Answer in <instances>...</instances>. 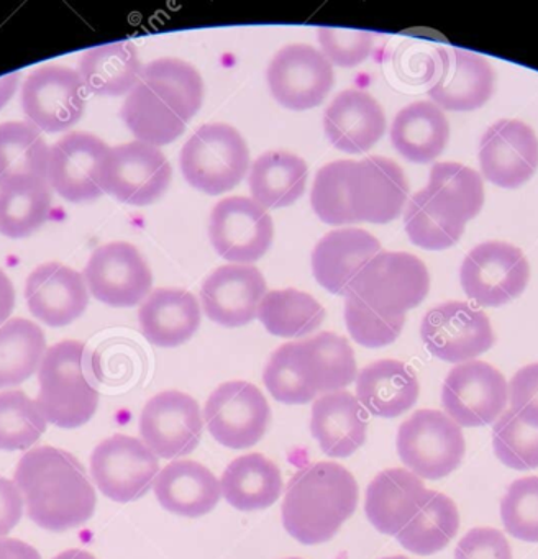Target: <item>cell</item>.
I'll list each match as a JSON object with an SVG mask.
<instances>
[{
    "mask_svg": "<svg viewBox=\"0 0 538 559\" xmlns=\"http://www.w3.org/2000/svg\"><path fill=\"white\" fill-rule=\"evenodd\" d=\"M0 559H42L39 552L28 543L0 536Z\"/></svg>",
    "mask_w": 538,
    "mask_h": 559,
    "instance_id": "obj_54",
    "label": "cell"
},
{
    "mask_svg": "<svg viewBox=\"0 0 538 559\" xmlns=\"http://www.w3.org/2000/svg\"><path fill=\"white\" fill-rule=\"evenodd\" d=\"M91 474L105 497L128 503L141 499L154 486L160 463L143 441L118 433L94 448Z\"/></svg>",
    "mask_w": 538,
    "mask_h": 559,
    "instance_id": "obj_9",
    "label": "cell"
},
{
    "mask_svg": "<svg viewBox=\"0 0 538 559\" xmlns=\"http://www.w3.org/2000/svg\"><path fill=\"white\" fill-rule=\"evenodd\" d=\"M46 338L36 323L13 319L0 325V389L16 388L39 369Z\"/></svg>",
    "mask_w": 538,
    "mask_h": 559,
    "instance_id": "obj_40",
    "label": "cell"
},
{
    "mask_svg": "<svg viewBox=\"0 0 538 559\" xmlns=\"http://www.w3.org/2000/svg\"><path fill=\"white\" fill-rule=\"evenodd\" d=\"M200 306L183 289H156L143 300L138 322L151 345L176 348L189 342L200 325Z\"/></svg>",
    "mask_w": 538,
    "mask_h": 559,
    "instance_id": "obj_32",
    "label": "cell"
},
{
    "mask_svg": "<svg viewBox=\"0 0 538 559\" xmlns=\"http://www.w3.org/2000/svg\"><path fill=\"white\" fill-rule=\"evenodd\" d=\"M508 404V384L504 374L484 361L455 366L442 388L445 414L459 427H486L494 424Z\"/></svg>",
    "mask_w": 538,
    "mask_h": 559,
    "instance_id": "obj_10",
    "label": "cell"
},
{
    "mask_svg": "<svg viewBox=\"0 0 538 559\" xmlns=\"http://www.w3.org/2000/svg\"><path fill=\"white\" fill-rule=\"evenodd\" d=\"M20 73H9L0 78V109L12 99L19 86Z\"/></svg>",
    "mask_w": 538,
    "mask_h": 559,
    "instance_id": "obj_56",
    "label": "cell"
},
{
    "mask_svg": "<svg viewBox=\"0 0 538 559\" xmlns=\"http://www.w3.org/2000/svg\"><path fill=\"white\" fill-rule=\"evenodd\" d=\"M358 499L356 479L347 467L330 461L308 464L289 483L282 525L301 545H321L353 515Z\"/></svg>",
    "mask_w": 538,
    "mask_h": 559,
    "instance_id": "obj_4",
    "label": "cell"
},
{
    "mask_svg": "<svg viewBox=\"0 0 538 559\" xmlns=\"http://www.w3.org/2000/svg\"><path fill=\"white\" fill-rule=\"evenodd\" d=\"M449 126L440 107L426 100L404 107L393 122L390 142L410 163L433 162L448 145Z\"/></svg>",
    "mask_w": 538,
    "mask_h": 559,
    "instance_id": "obj_34",
    "label": "cell"
},
{
    "mask_svg": "<svg viewBox=\"0 0 538 559\" xmlns=\"http://www.w3.org/2000/svg\"><path fill=\"white\" fill-rule=\"evenodd\" d=\"M492 447L499 461L511 469L538 467V428L522 421L511 408L492 427Z\"/></svg>",
    "mask_w": 538,
    "mask_h": 559,
    "instance_id": "obj_45",
    "label": "cell"
},
{
    "mask_svg": "<svg viewBox=\"0 0 538 559\" xmlns=\"http://www.w3.org/2000/svg\"><path fill=\"white\" fill-rule=\"evenodd\" d=\"M353 159L328 163L315 176L311 204L317 217L331 227L356 224L348 195V175Z\"/></svg>",
    "mask_w": 538,
    "mask_h": 559,
    "instance_id": "obj_44",
    "label": "cell"
},
{
    "mask_svg": "<svg viewBox=\"0 0 538 559\" xmlns=\"http://www.w3.org/2000/svg\"><path fill=\"white\" fill-rule=\"evenodd\" d=\"M154 496L167 512L199 519L212 512L222 489L212 471L197 461H174L160 471L154 480Z\"/></svg>",
    "mask_w": 538,
    "mask_h": 559,
    "instance_id": "obj_30",
    "label": "cell"
},
{
    "mask_svg": "<svg viewBox=\"0 0 538 559\" xmlns=\"http://www.w3.org/2000/svg\"><path fill=\"white\" fill-rule=\"evenodd\" d=\"M272 221L253 199H223L210 215L209 237L217 254L230 264L256 263L272 243Z\"/></svg>",
    "mask_w": 538,
    "mask_h": 559,
    "instance_id": "obj_15",
    "label": "cell"
},
{
    "mask_svg": "<svg viewBox=\"0 0 538 559\" xmlns=\"http://www.w3.org/2000/svg\"><path fill=\"white\" fill-rule=\"evenodd\" d=\"M423 201L448 224L465 227L484 204V185L475 169L459 163H436L429 185L419 191Z\"/></svg>",
    "mask_w": 538,
    "mask_h": 559,
    "instance_id": "obj_33",
    "label": "cell"
},
{
    "mask_svg": "<svg viewBox=\"0 0 538 559\" xmlns=\"http://www.w3.org/2000/svg\"><path fill=\"white\" fill-rule=\"evenodd\" d=\"M45 431V417L25 392H0V451H26Z\"/></svg>",
    "mask_w": 538,
    "mask_h": 559,
    "instance_id": "obj_43",
    "label": "cell"
},
{
    "mask_svg": "<svg viewBox=\"0 0 538 559\" xmlns=\"http://www.w3.org/2000/svg\"><path fill=\"white\" fill-rule=\"evenodd\" d=\"M288 559H301V558H288Z\"/></svg>",
    "mask_w": 538,
    "mask_h": 559,
    "instance_id": "obj_59",
    "label": "cell"
},
{
    "mask_svg": "<svg viewBox=\"0 0 538 559\" xmlns=\"http://www.w3.org/2000/svg\"><path fill=\"white\" fill-rule=\"evenodd\" d=\"M381 559H409V558H406V556H387V558H381Z\"/></svg>",
    "mask_w": 538,
    "mask_h": 559,
    "instance_id": "obj_58",
    "label": "cell"
},
{
    "mask_svg": "<svg viewBox=\"0 0 538 559\" xmlns=\"http://www.w3.org/2000/svg\"><path fill=\"white\" fill-rule=\"evenodd\" d=\"M429 493L423 480L410 471H381L367 486L364 512L377 532L396 536L422 509Z\"/></svg>",
    "mask_w": 538,
    "mask_h": 559,
    "instance_id": "obj_28",
    "label": "cell"
},
{
    "mask_svg": "<svg viewBox=\"0 0 538 559\" xmlns=\"http://www.w3.org/2000/svg\"><path fill=\"white\" fill-rule=\"evenodd\" d=\"M324 130L335 148L348 155H360L383 139L386 116L371 94L343 91L325 110Z\"/></svg>",
    "mask_w": 538,
    "mask_h": 559,
    "instance_id": "obj_27",
    "label": "cell"
},
{
    "mask_svg": "<svg viewBox=\"0 0 538 559\" xmlns=\"http://www.w3.org/2000/svg\"><path fill=\"white\" fill-rule=\"evenodd\" d=\"M265 296V277L248 264L217 267L200 289L203 313L226 329H238L253 322Z\"/></svg>",
    "mask_w": 538,
    "mask_h": 559,
    "instance_id": "obj_23",
    "label": "cell"
},
{
    "mask_svg": "<svg viewBox=\"0 0 538 559\" xmlns=\"http://www.w3.org/2000/svg\"><path fill=\"white\" fill-rule=\"evenodd\" d=\"M203 420L220 444L230 450H245L265 437L271 424V407L255 384L223 382L207 399Z\"/></svg>",
    "mask_w": 538,
    "mask_h": 559,
    "instance_id": "obj_11",
    "label": "cell"
},
{
    "mask_svg": "<svg viewBox=\"0 0 538 559\" xmlns=\"http://www.w3.org/2000/svg\"><path fill=\"white\" fill-rule=\"evenodd\" d=\"M381 253L376 237L360 228H341L321 237L312 251V273L317 283L337 296H347L360 271Z\"/></svg>",
    "mask_w": 538,
    "mask_h": 559,
    "instance_id": "obj_26",
    "label": "cell"
},
{
    "mask_svg": "<svg viewBox=\"0 0 538 559\" xmlns=\"http://www.w3.org/2000/svg\"><path fill=\"white\" fill-rule=\"evenodd\" d=\"M459 530V512L456 503L445 493L430 490L425 503L417 515L397 533L402 548L419 556H432L442 551Z\"/></svg>",
    "mask_w": 538,
    "mask_h": 559,
    "instance_id": "obj_39",
    "label": "cell"
},
{
    "mask_svg": "<svg viewBox=\"0 0 538 559\" xmlns=\"http://www.w3.org/2000/svg\"><path fill=\"white\" fill-rule=\"evenodd\" d=\"M84 343L66 340L46 349L38 369L36 405L52 427L74 430L87 424L98 407V391L89 379Z\"/></svg>",
    "mask_w": 538,
    "mask_h": 559,
    "instance_id": "obj_5",
    "label": "cell"
},
{
    "mask_svg": "<svg viewBox=\"0 0 538 559\" xmlns=\"http://www.w3.org/2000/svg\"><path fill=\"white\" fill-rule=\"evenodd\" d=\"M220 489L230 506L243 512L262 510L278 502L284 484L281 471L259 453L243 454L223 471Z\"/></svg>",
    "mask_w": 538,
    "mask_h": 559,
    "instance_id": "obj_35",
    "label": "cell"
},
{
    "mask_svg": "<svg viewBox=\"0 0 538 559\" xmlns=\"http://www.w3.org/2000/svg\"><path fill=\"white\" fill-rule=\"evenodd\" d=\"M16 487L30 520L52 533L84 525L95 512L94 486L84 466L69 451L39 447L26 451L16 464Z\"/></svg>",
    "mask_w": 538,
    "mask_h": 559,
    "instance_id": "obj_1",
    "label": "cell"
},
{
    "mask_svg": "<svg viewBox=\"0 0 538 559\" xmlns=\"http://www.w3.org/2000/svg\"><path fill=\"white\" fill-rule=\"evenodd\" d=\"M397 74L409 84L436 81L442 71V48L410 41L397 51Z\"/></svg>",
    "mask_w": 538,
    "mask_h": 559,
    "instance_id": "obj_50",
    "label": "cell"
},
{
    "mask_svg": "<svg viewBox=\"0 0 538 559\" xmlns=\"http://www.w3.org/2000/svg\"><path fill=\"white\" fill-rule=\"evenodd\" d=\"M140 58L130 41L102 45L84 51L78 74L87 93L120 97L130 94L141 76Z\"/></svg>",
    "mask_w": 538,
    "mask_h": 559,
    "instance_id": "obj_36",
    "label": "cell"
},
{
    "mask_svg": "<svg viewBox=\"0 0 538 559\" xmlns=\"http://www.w3.org/2000/svg\"><path fill=\"white\" fill-rule=\"evenodd\" d=\"M85 286L105 306L134 307L150 296L153 276L140 251L115 241L97 248L85 264Z\"/></svg>",
    "mask_w": 538,
    "mask_h": 559,
    "instance_id": "obj_16",
    "label": "cell"
},
{
    "mask_svg": "<svg viewBox=\"0 0 538 559\" xmlns=\"http://www.w3.org/2000/svg\"><path fill=\"white\" fill-rule=\"evenodd\" d=\"M202 430L199 404L184 392H160L141 411V440L164 460L192 453L202 438Z\"/></svg>",
    "mask_w": 538,
    "mask_h": 559,
    "instance_id": "obj_19",
    "label": "cell"
},
{
    "mask_svg": "<svg viewBox=\"0 0 538 559\" xmlns=\"http://www.w3.org/2000/svg\"><path fill=\"white\" fill-rule=\"evenodd\" d=\"M171 169L166 156L156 146L143 142L125 143L108 152L102 189L124 204H153L169 188Z\"/></svg>",
    "mask_w": 538,
    "mask_h": 559,
    "instance_id": "obj_13",
    "label": "cell"
},
{
    "mask_svg": "<svg viewBox=\"0 0 538 559\" xmlns=\"http://www.w3.org/2000/svg\"><path fill=\"white\" fill-rule=\"evenodd\" d=\"M22 109L36 130L59 133L81 120L85 87L78 71L65 67H42L26 78Z\"/></svg>",
    "mask_w": 538,
    "mask_h": 559,
    "instance_id": "obj_17",
    "label": "cell"
},
{
    "mask_svg": "<svg viewBox=\"0 0 538 559\" xmlns=\"http://www.w3.org/2000/svg\"><path fill=\"white\" fill-rule=\"evenodd\" d=\"M344 323L351 338L364 348H383L396 342L402 332L406 316H387L363 300L347 296Z\"/></svg>",
    "mask_w": 538,
    "mask_h": 559,
    "instance_id": "obj_46",
    "label": "cell"
},
{
    "mask_svg": "<svg viewBox=\"0 0 538 559\" xmlns=\"http://www.w3.org/2000/svg\"><path fill=\"white\" fill-rule=\"evenodd\" d=\"M25 299L36 319L49 326H66L87 309L89 289L78 271L45 263L26 280Z\"/></svg>",
    "mask_w": 538,
    "mask_h": 559,
    "instance_id": "obj_24",
    "label": "cell"
},
{
    "mask_svg": "<svg viewBox=\"0 0 538 559\" xmlns=\"http://www.w3.org/2000/svg\"><path fill=\"white\" fill-rule=\"evenodd\" d=\"M455 559H512V548L504 533L478 526L459 539Z\"/></svg>",
    "mask_w": 538,
    "mask_h": 559,
    "instance_id": "obj_52",
    "label": "cell"
},
{
    "mask_svg": "<svg viewBox=\"0 0 538 559\" xmlns=\"http://www.w3.org/2000/svg\"><path fill=\"white\" fill-rule=\"evenodd\" d=\"M416 371L397 359H379L356 374V399L374 417L396 418L409 412L419 399Z\"/></svg>",
    "mask_w": 538,
    "mask_h": 559,
    "instance_id": "obj_31",
    "label": "cell"
},
{
    "mask_svg": "<svg viewBox=\"0 0 538 559\" xmlns=\"http://www.w3.org/2000/svg\"><path fill=\"white\" fill-rule=\"evenodd\" d=\"M256 319L271 335L299 338L321 325L325 310L314 297L301 290H271L262 297Z\"/></svg>",
    "mask_w": 538,
    "mask_h": 559,
    "instance_id": "obj_41",
    "label": "cell"
},
{
    "mask_svg": "<svg viewBox=\"0 0 538 559\" xmlns=\"http://www.w3.org/2000/svg\"><path fill=\"white\" fill-rule=\"evenodd\" d=\"M308 169L304 159L292 153H262L249 169L248 185L253 201L262 209L289 207L302 198Z\"/></svg>",
    "mask_w": 538,
    "mask_h": 559,
    "instance_id": "obj_37",
    "label": "cell"
},
{
    "mask_svg": "<svg viewBox=\"0 0 538 559\" xmlns=\"http://www.w3.org/2000/svg\"><path fill=\"white\" fill-rule=\"evenodd\" d=\"M48 181H26L0 188V234L25 238L38 230L49 215Z\"/></svg>",
    "mask_w": 538,
    "mask_h": 559,
    "instance_id": "obj_42",
    "label": "cell"
},
{
    "mask_svg": "<svg viewBox=\"0 0 538 559\" xmlns=\"http://www.w3.org/2000/svg\"><path fill=\"white\" fill-rule=\"evenodd\" d=\"M367 425V412L350 392L320 395L312 405V437L327 456H351L366 441Z\"/></svg>",
    "mask_w": 538,
    "mask_h": 559,
    "instance_id": "obj_29",
    "label": "cell"
},
{
    "mask_svg": "<svg viewBox=\"0 0 538 559\" xmlns=\"http://www.w3.org/2000/svg\"><path fill=\"white\" fill-rule=\"evenodd\" d=\"M420 336L430 355L446 362H468L494 345L491 322L465 302H445L423 317Z\"/></svg>",
    "mask_w": 538,
    "mask_h": 559,
    "instance_id": "obj_14",
    "label": "cell"
},
{
    "mask_svg": "<svg viewBox=\"0 0 538 559\" xmlns=\"http://www.w3.org/2000/svg\"><path fill=\"white\" fill-rule=\"evenodd\" d=\"M508 404L522 421L538 428V362L525 366L512 376Z\"/></svg>",
    "mask_w": 538,
    "mask_h": 559,
    "instance_id": "obj_51",
    "label": "cell"
},
{
    "mask_svg": "<svg viewBox=\"0 0 538 559\" xmlns=\"http://www.w3.org/2000/svg\"><path fill=\"white\" fill-rule=\"evenodd\" d=\"M348 195L356 224L384 225L396 221L409 195L400 166L383 156L351 162Z\"/></svg>",
    "mask_w": 538,
    "mask_h": 559,
    "instance_id": "obj_21",
    "label": "cell"
},
{
    "mask_svg": "<svg viewBox=\"0 0 538 559\" xmlns=\"http://www.w3.org/2000/svg\"><path fill=\"white\" fill-rule=\"evenodd\" d=\"M482 176L504 189L521 188L538 168V139L518 120L492 123L479 143Z\"/></svg>",
    "mask_w": 538,
    "mask_h": 559,
    "instance_id": "obj_22",
    "label": "cell"
},
{
    "mask_svg": "<svg viewBox=\"0 0 538 559\" xmlns=\"http://www.w3.org/2000/svg\"><path fill=\"white\" fill-rule=\"evenodd\" d=\"M530 277L527 258L504 241H488L469 251L459 270L463 290L481 307H499L524 293Z\"/></svg>",
    "mask_w": 538,
    "mask_h": 559,
    "instance_id": "obj_12",
    "label": "cell"
},
{
    "mask_svg": "<svg viewBox=\"0 0 538 559\" xmlns=\"http://www.w3.org/2000/svg\"><path fill=\"white\" fill-rule=\"evenodd\" d=\"M13 306H15V293H13L12 283L3 271H0V323L9 319Z\"/></svg>",
    "mask_w": 538,
    "mask_h": 559,
    "instance_id": "obj_55",
    "label": "cell"
},
{
    "mask_svg": "<svg viewBox=\"0 0 538 559\" xmlns=\"http://www.w3.org/2000/svg\"><path fill=\"white\" fill-rule=\"evenodd\" d=\"M404 224H406L409 240L416 247L430 251L446 250V248L453 247L458 243L463 231H465V227L448 224L440 215H436L423 201L420 192L410 198Z\"/></svg>",
    "mask_w": 538,
    "mask_h": 559,
    "instance_id": "obj_48",
    "label": "cell"
},
{
    "mask_svg": "<svg viewBox=\"0 0 538 559\" xmlns=\"http://www.w3.org/2000/svg\"><path fill=\"white\" fill-rule=\"evenodd\" d=\"M353 348L331 332L279 346L262 372L269 394L288 405H304L318 395L340 392L356 379Z\"/></svg>",
    "mask_w": 538,
    "mask_h": 559,
    "instance_id": "obj_3",
    "label": "cell"
},
{
    "mask_svg": "<svg viewBox=\"0 0 538 559\" xmlns=\"http://www.w3.org/2000/svg\"><path fill=\"white\" fill-rule=\"evenodd\" d=\"M108 152L110 148L91 133L72 132L62 136L49 150V188L74 204L101 198Z\"/></svg>",
    "mask_w": 538,
    "mask_h": 559,
    "instance_id": "obj_20",
    "label": "cell"
},
{
    "mask_svg": "<svg viewBox=\"0 0 538 559\" xmlns=\"http://www.w3.org/2000/svg\"><path fill=\"white\" fill-rule=\"evenodd\" d=\"M203 103V83L192 64L161 58L141 70L121 106V119L137 142L169 145L179 139Z\"/></svg>",
    "mask_w": 538,
    "mask_h": 559,
    "instance_id": "obj_2",
    "label": "cell"
},
{
    "mask_svg": "<svg viewBox=\"0 0 538 559\" xmlns=\"http://www.w3.org/2000/svg\"><path fill=\"white\" fill-rule=\"evenodd\" d=\"M49 148L35 127L0 126V188L26 181H48Z\"/></svg>",
    "mask_w": 538,
    "mask_h": 559,
    "instance_id": "obj_38",
    "label": "cell"
},
{
    "mask_svg": "<svg viewBox=\"0 0 538 559\" xmlns=\"http://www.w3.org/2000/svg\"><path fill=\"white\" fill-rule=\"evenodd\" d=\"M318 44L331 67L356 68L370 57L374 35L371 32L324 27L318 31Z\"/></svg>",
    "mask_w": 538,
    "mask_h": 559,
    "instance_id": "obj_49",
    "label": "cell"
},
{
    "mask_svg": "<svg viewBox=\"0 0 538 559\" xmlns=\"http://www.w3.org/2000/svg\"><path fill=\"white\" fill-rule=\"evenodd\" d=\"M269 91L289 110L315 109L335 83L334 67L321 51L308 45H289L268 67Z\"/></svg>",
    "mask_w": 538,
    "mask_h": 559,
    "instance_id": "obj_18",
    "label": "cell"
},
{
    "mask_svg": "<svg viewBox=\"0 0 538 559\" xmlns=\"http://www.w3.org/2000/svg\"><path fill=\"white\" fill-rule=\"evenodd\" d=\"M52 559H95V556L84 549H66Z\"/></svg>",
    "mask_w": 538,
    "mask_h": 559,
    "instance_id": "obj_57",
    "label": "cell"
},
{
    "mask_svg": "<svg viewBox=\"0 0 538 559\" xmlns=\"http://www.w3.org/2000/svg\"><path fill=\"white\" fill-rule=\"evenodd\" d=\"M249 152L238 130L209 123L194 132L180 152V171L203 194L219 195L236 188L248 171Z\"/></svg>",
    "mask_w": 538,
    "mask_h": 559,
    "instance_id": "obj_6",
    "label": "cell"
},
{
    "mask_svg": "<svg viewBox=\"0 0 538 559\" xmlns=\"http://www.w3.org/2000/svg\"><path fill=\"white\" fill-rule=\"evenodd\" d=\"M494 73L484 58L461 48H442V71L429 90L440 109L469 112L491 99Z\"/></svg>",
    "mask_w": 538,
    "mask_h": 559,
    "instance_id": "obj_25",
    "label": "cell"
},
{
    "mask_svg": "<svg viewBox=\"0 0 538 559\" xmlns=\"http://www.w3.org/2000/svg\"><path fill=\"white\" fill-rule=\"evenodd\" d=\"M429 289V271L422 260L402 251H381L354 277L347 296L387 316H406L423 302Z\"/></svg>",
    "mask_w": 538,
    "mask_h": 559,
    "instance_id": "obj_8",
    "label": "cell"
},
{
    "mask_svg": "<svg viewBox=\"0 0 538 559\" xmlns=\"http://www.w3.org/2000/svg\"><path fill=\"white\" fill-rule=\"evenodd\" d=\"M397 454L420 479L438 480L461 464L466 443L461 427L432 408L413 412L397 430Z\"/></svg>",
    "mask_w": 538,
    "mask_h": 559,
    "instance_id": "obj_7",
    "label": "cell"
},
{
    "mask_svg": "<svg viewBox=\"0 0 538 559\" xmlns=\"http://www.w3.org/2000/svg\"><path fill=\"white\" fill-rule=\"evenodd\" d=\"M505 532L525 543H538V476L522 477L501 500Z\"/></svg>",
    "mask_w": 538,
    "mask_h": 559,
    "instance_id": "obj_47",
    "label": "cell"
},
{
    "mask_svg": "<svg viewBox=\"0 0 538 559\" xmlns=\"http://www.w3.org/2000/svg\"><path fill=\"white\" fill-rule=\"evenodd\" d=\"M22 492L15 480L0 476V536L9 535L23 515Z\"/></svg>",
    "mask_w": 538,
    "mask_h": 559,
    "instance_id": "obj_53",
    "label": "cell"
}]
</instances>
